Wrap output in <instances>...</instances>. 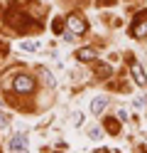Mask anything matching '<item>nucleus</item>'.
Returning a JSON list of instances; mask_svg holds the SVG:
<instances>
[{"label": "nucleus", "mask_w": 147, "mask_h": 153, "mask_svg": "<svg viewBox=\"0 0 147 153\" xmlns=\"http://www.w3.org/2000/svg\"><path fill=\"white\" fill-rule=\"evenodd\" d=\"M130 35H132V37H137V40L147 37V10L137 13V17L132 20V27H130Z\"/></svg>", "instance_id": "nucleus-1"}, {"label": "nucleus", "mask_w": 147, "mask_h": 153, "mask_svg": "<svg viewBox=\"0 0 147 153\" xmlns=\"http://www.w3.org/2000/svg\"><path fill=\"white\" fill-rule=\"evenodd\" d=\"M66 27H69L74 35H83V32L88 30V22H86V17H83V15L71 13V15L66 17Z\"/></svg>", "instance_id": "nucleus-2"}, {"label": "nucleus", "mask_w": 147, "mask_h": 153, "mask_svg": "<svg viewBox=\"0 0 147 153\" xmlns=\"http://www.w3.org/2000/svg\"><path fill=\"white\" fill-rule=\"evenodd\" d=\"M15 89L20 94H32L34 91V82H32V76H27V74H17L15 76Z\"/></svg>", "instance_id": "nucleus-3"}, {"label": "nucleus", "mask_w": 147, "mask_h": 153, "mask_svg": "<svg viewBox=\"0 0 147 153\" xmlns=\"http://www.w3.org/2000/svg\"><path fill=\"white\" fill-rule=\"evenodd\" d=\"M10 153H27V133H15L10 141Z\"/></svg>", "instance_id": "nucleus-4"}, {"label": "nucleus", "mask_w": 147, "mask_h": 153, "mask_svg": "<svg viewBox=\"0 0 147 153\" xmlns=\"http://www.w3.org/2000/svg\"><path fill=\"white\" fill-rule=\"evenodd\" d=\"M96 57H98V52L93 50V47H81V50L76 52V59L78 62H93Z\"/></svg>", "instance_id": "nucleus-5"}, {"label": "nucleus", "mask_w": 147, "mask_h": 153, "mask_svg": "<svg viewBox=\"0 0 147 153\" xmlns=\"http://www.w3.org/2000/svg\"><path fill=\"white\" fill-rule=\"evenodd\" d=\"M130 72H132V76H135L137 87H147V74H145V69H142L140 64H132V67H130Z\"/></svg>", "instance_id": "nucleus-6"}, {"label": "nucleus", "mask_w": 147, "mask_h": 153, "mask_svg": "<svg viewBox=\"0 0 147 153\" xmlns=\"http://www.w3.org/2000/svg\"><path fill=\"white\" fill-rule=\"evenodd\" d=\"M105 104H108V99H105V97H96V99L91 101V111L98 116V114H103V111H105Z\"/></svg>", "instance_id": "nucleus-7"}, {"label": "nucleus", "mask_w": 147, "mask_h": 153, "mask_svg": "<svg viewBox=\"0 0 147 153\" xmlns=\"http://www.w3.org/2000/svg\"><path fill=\"white\" fill-rule=\"evenodd\" d=\"M39 76H42V79L47 82V87H54V76L49 74V72L44 69V67H39Z\"/></svg>", "instance_id": "nucleus-8"}, {"label": "nucleus", "mask_w": 147, "mask_h": 153, "mask_svg": "<svg viewBox=\"0 0 147 153\" xmlns=\"http://www.w3.org/2000/svg\"><path fill=\"white\" fill-rule=\"evenodd\" d=\"M96 76H101V79L110 76V67H108V64H101V67H96Z\"/></svg>", "instance_id": "nucleus-9"}, {"label": "nucleus", "mask_w": 147, "mask_h": 153, "mask_svg": "<svg viewBox=\"0 0 147 153\" xmlns=\"http://www.w3.org/2000/svg\"><path fill=\"white\" fill-rule=\"evenodd\" d=\"M64 25H66V22L61 20V17H56V20H54V25H52V30H54L56 35H61V32H64Z\"/></svg>", "instance_id": "nucleus-10"}, {"label": "nucleus", "mask_w": 147, "mask_h": 153, "mask_svg": "<svg viewBox=\"0 0 147 153\" xmlns=\"http://www.w3.org/2000/svg\"><path fill=\"white\" fill-rule=\"evenodd\" d=\"M22 50H27V52H34V50H37V45H34V42H22Z\"/></svg>", "instance_id": "nucleus-11"}, {"label": "nucleus", "mask_w": 147, "mask_h": 153, "mask_svg": "<svg viewBox=\"0 0 147 153\" xmlns=\"http://www.w3.org/2000/svg\"><path fill=\"white\" fill-rule=\"evenodd\" d=\"M7 123H10V119H7V114H3V111H0V128H3V126H7Z\"/></svg>", "instance_id": "nucleus-12"}, {"label": "nucleus", "mask_w": 147, "mask_h": 153, "mask_svg": "<svg viewBox=\"0 0 147 153\" xmlns=\"http://www.w3.org/2000/svg\"><path fill=\"white\" fill-rule=\"evenodd\" d=\"M105 123H108V131H110V133H115V131H118V126H115V121H113V119H108Z\"/></svg>", "instance_id": "nucleus-13"}, {"label": "nucleus", "mask_w": 147, "mask_h": 153, "mask_svg": "<svg viewBox=\"0 0 147 153\" xmlns=\"http://www.w3.org/2000/svg\"><path fill=\"white\" fill-rule=\"evenodd\" d=\"M98 3H101V5H108V3H113V0H98Z\"/></svg>", "instance_id": "nucleus-14"}]
</instances>
